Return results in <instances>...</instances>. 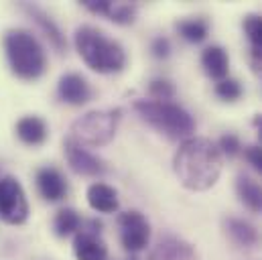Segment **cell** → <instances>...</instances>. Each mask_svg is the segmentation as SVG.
<instances>
[{"label": "cell", "instance_id": "1", "mask_svg": "<svg viewBox=\"0 0 262 260\" xmlns=\"http://www.w3.org/2000/svg\"><path fill=\"white\" fill-rule=\"evenodd\" d=\"M173 169L187 189L205 191L213 187L222 175V153L209 138L189 136L179 144Z\"/></svg>", "mask_w": 262, "mask_h": 260}, {"label": "cell", "instance_id": "2", "mask_svg": "<svg viewBox=\"0 0 262 260\" xmlns=\"http://www.w3.org/2000/svg\"><path fill=\"white\" fill-rule=\"evenodd\" d=\"M75 49L85 65L98 73H118L126 65L122 45L94 27H79L75 31Z\"/></svg>", "mask_w": 262, "mask_h": 260}, {"label": "cell", "instance_id": "3", "mask_svg": "<svg viewBox=\"0 0 262 260\" xmlns=\"http://www.w3.org/2000/svg\"><path fill=\"white\" fill-rule=\"evenodd\" d=\"M4 51L12 73L20 79H37L45 73L47 55L37 37L25 29H10L4 35Z\"/></svg>", "mask_w": 262, "mask_h": 260}, {"label": "cell", "instance_id": "4", "mask_svg": "<svg viewBox=\"0 0 262 260\" xmlns=\"http://www.w3.org/2000/svg\"><path fill=\"white\" fill-rule=\"evenodd\" d=\"M134 110L138 116L148 122L152 128L167 134L173 140H185L193 134L195 122L191 114L175 102H155V100H136Z\"/></svg>", "mask_w": 262, "mask_h": 260}, {"label": "cell", "instance_id": "5", "mask_svg": "<svg viewBox=\"0 0 262 260\" xmlns=\"http://www.w3.org/2000/svg\"><path fill=\"white\" fill-rule=\"evenodd\" d=\"M122 110H94L83 114L71 124V136L81 146H104L108 144L120 122Z\"/></svg>", "mask_w": 262, "mask_h": 260}, {"label": "cell", "instance_id": "6", "mask_svg": "<svg viewBox=\"0 0 262 260\" xmlns=\"http://www.w3.org/2000/svg\"><path fill=\"white\" fill-rule=\"evenodd\" d=\"M29 218V201L23 185L14 177L0 179V220L10 226H20Z\"/></svg>", "mask_w": 262, "mask_h": 260}, {"label": "cell", "instance_id": "7", "mask_svg": "<svg viewBox=\"0 0 262 260\" xmlns=\"http://www.w3.org/2000/svg\"><path fill=\"white\" fill-rule=\"evenodd\" d=\"M118 228H120V242L124 246V250H128L130 254L140 252L142 248L148 246L150 240V226L146 222V218L136 211H124L118 218Z\"/></svg>", "mask_w": 262, "mask_h": 260}, {"label": "cell", "instance_id": "8", "mask_svg": "<svg viewBox=\"0 0 262 260\" xmlns=\"http://www.w3.org/2000/svg\"><path fill=\"white\" fill-rule=\"evenodd\" d=\"M63 150H66L67 163L69 167L77 173V175H85V177H100L106 173L104 163L94 157L92 153H88L81 144H77L73 138H66L63 142Z\"/></svg>", "mask_w": 262, "mask_h": 260}, {"label": "cell", "instance_id": "9", "mask_svg": "<svg viewBox=\"0 0 262 260\" xmlns=\"http://www.w3.org/2000/svg\"><path fill=\"white\" fill-rule=\"evenodd\" d=\"M57 94L69 106H83L92 100V88H90L88 79L79 73L61 75L59 83H57Z\"/></svg>", "mask_w": 262, "mask_h": 260}, {"label": "cell", "instance_id": "10", "mask_svg": "<svg viewBox=\"0 0 262 260\" xmlns=\"http://www.w3.org/2000/svg\"><path fill=\"white\" fill-rule=\"evenodd\" d=\"M37 189L43 199L47 201H61L67 195V181L55 167H43L37 171Z\"/></svg>", "mask_w": 262, "mask_h": 260}, {"label": "cell", "instance_id": "11", "mask_svg": "<svg viewBox=\"0 0 262 260\" xmlns=\"http://www.w3.org/2000/svg\"><path fill=\"white\" fill-rule=\"evenodd\" d=\"M148 260H199L191 244L177 236H165L157 242Z\"/></svg>", "mask_w": 262, "mask_h": 260}, {"label": "cell", "instance_id": "12", "mask_svg": "<svg viewBox=\"0 0 262 260\" xmlns=\"http://www.w3.org/2000/svg\"><path fill=\"white\" fill-rule=\"evenodd\" d=\"M73 254L77 260H106L108 258V246L98 234L79 230L73 240Z\"/></svg>", "mask_w": 262, "mask_h": 260}, {"label": "cell", "instance_id": "13", "mask_svg": "<svg viewBox=\"0 0 262 260\" xmlns=\"http://www.w3.org/2000/svg\"><path fill=\"white\" fill-rule=\"evenodd\" d=\"M224 228H226V234L230 236V240L240 246V248H252L258 244L260 236H258V230L246 222V220H240V218H226L224 220Z\"/></svg>", "mask_w": 262, "mask_h": 260}, {"label": "cell", "instance_id": "14", "mask_svg": "<svg viewBox=\"0 0 262 260\" xmlns=\"http://www.w3.org/2000/svg\"><path fill=\"white\" fill-rule=\"evenodd\" d=\"M201 65H203V71L209 77L217 79V81H222V79L228 77L230 59H228L226 49L220 47V45H209V47L203 49V53H201Z\"/></svg>", "mask_w": 262, "mask_h": 260}, {"label": "cell", "instance_id": "15", "mask_svg": "<svg viewBox=\"0 0 262 260\" xmlns=\"http://www.w3.org/2000/svg\"><path fill=\"white\" fill-rule=\"evenodd\" d=\"M88 203L100 213H114L120 205L116 189L106 183H92L88 187Z\"/></svg>", "mask_w": 262, "mask_h": 260}, {"label": "cell", "instance_id": "16", "mask_svg": "<svg viewBox=\"0 0 262 260\" xmlns=\"http://www.w3.org/2000/svg\"><path fill=\"white\" fill-rule=\"evenodd\" d=\"M47 122L39 116H25L16 122V136L29 144V146H39L47 140Z\"/></svg>", "mask_w": 262, "mask_h": 260}, {"label": "cell", "instance_id": "17", "mask_svg": "<svg viewBox=\"0 0 262 260\" xmlns=\"http://www.w3.org/2000/svg\"><path fill=\"white\" fill-rule=\"evenodd\" d=\"M23 8L33 16V20L41 27V31L45 33V37L51 41V45L61 53L63 49H66V37L61 35V31H59V27L53 23V18L47 14V12H43L39 6H31V4H23Z\"/></svg>", "mask_w": 262, "mask_h": 260}, {"label": "cell", "instance_id": "18", "mask_svg": "<svg viewBox=\"0 0 262 260\" xmlns=\"http://www.w3.org/2000/svg\"><path fill=\"white\" fill-rule=\"evenodd\" d=\"M236 193L238 199L254 213H262V185L256 183L248 175H240L236 179Z\"/></svg>", "mask_w": 262, "mask_h": 260}, {"label": "cell", "instance_id": "19", "mask_svg": "<svg viewBox=\"0 0 262 260\" xmlns=\"http://www.w3.org/2000/svg\"><path fill=\"white\" fill-rule=\"evenodd\" d=\"M175 27H177L179 35L185 41H189V43H201V41H205L207 39V33H209V25L203 18H183Z\"/></svg>", "mask_w": 262, "mask_h": 260}, {"label": "cell", "instance_id": "20", "mask_svg": "<svg viewBox=\"0 0 262 260\" xmlns=\"http://www.w3.org/2000/svg\"><path fill=\"white\" fill-rule=\"evenodd\" d=\"M79 226H81V218L71 207L59 209L57 215H55V220H53V230H55V234L59 238H67V236L75 234L79 230Z\"/></svg>", "mask_w": 262, "mask_h": 260}, {"label": "cell", "instance_id": "21", "mask_svg": "<svg viewBox=\"0 0 262 260\" xmlns=\"http://www.w3.org/2000/svg\"><path fill=\"white\" fill-rule=\"evenodd\" d=\"M148 96L155 102H171L175 98V85L169 79L157 77L148 83Z\"/></svg>", "mask_w": 262, "mask_h": 260}, {"label": "cell", "instance_id": "22", "mask_svg": "<svg viewBox=\"0 0 262 260\" xmlns=\"http://www.w3.org/2000/svg\"><path fill=\"white\" fill-rule=\"evenodd\" d=\"M134 16H136V4H130V2H112L108 12V18L118 25H130Z\"/></svg>", "mask_w": 262, "mask_h": 260}, {"label": "cell", "instance_id": "23", "mask_svg": "<svg viewBox=\"0 0 262 260\" xmlns=\"http://www.w3.org/2000/svg\"><path fill=\"white\" fill-rule=\"evenodd\" d=\"M215 96L220 100H224V102H236L242 96V85H240L238 79L226 77V79L215 83Z\"/></svg>", "mask_w": 262, "mask_h": 260}, {"label": "cell", "instance_id": "24", "mask_svg": "<svg viewBox=\"0 0 262 260\" xmlns=\"http://www.w3.org/2000/svg\"><path fill=\"white\" fill-rule=\"evenodd\" d=\"M244 33L252 43V49H262V16L248 14L244 18Z\"/></svg>", "mask_w": 262, "mask_h": 260}, {"label": "cell", "instance_id": "25", "mask_svg": "<svg viewBox=\"0 0 262 260\" xmlns=\"http://www.w3.org/2000/svg\"><path fill=\"white\" fill-rule=\"evenodd\" d=\"M220 153L222 155H226V157H236L240 150H242V144H240V138L236 136V134H232V132H228V134H224L222 138H220Z\"/></svg>", "mask_w": 262, "mask_h": 260}, {"label": "cell", "instance_id": "26", "mask_svg": "<svg viewBox=\"0 0 262 260\" xmlns=\"http://www.w3.org/2000/svg\"><path fill=\"white\" fill-rule=\"evenodd\" d=\"M150 51L157 59H167L171 55V41L167 37H157L150 43Z\"/></svg>", "mask_w": 262, "mask_h": 260}, {"label": "cell", "instance_id": "27", "mask_svg": "<svg viewBox=\"0 0 262 260\" xmlns=\"http://www.w3.org/2000/svg\"><path fill=\"white\" fill-rule=\"evenodd\" d=\"M81 4H83L90 12H94V14H104V16H108L110 6H112L110 0H83Z\"/></svg>", "mask_w": 262, "mask_h": 260}, {"label": "cell", "instance_id": "28", "mask_svg": "<svg viewBox=\"0 0 262 260\" xmlns=\"http://www.w3.org/2000/svg\"><path fill=\"white\" fill-rule=\"evenodd\" d=\"M244 157H246V161L262 175V146H248V148L244 150Z\"/></svg>", "mask_w": 262, "mask_h": 260}, {"label": "cell", "instance_id": "29", "mask_svg": "<svg viewBox=\"0 0 262 260\" xmlns=\"http://www.w3.org/2000/svg\"><path fill=\"white\" fill-rule=\"evenodd\" d=\"M252 122H254V126H256V130H258V138L262 140V114H256Z\"/></svg>", "mask_w": 262, "mask_h": 260}, {"label": "cell", "instance_id": "30", "mask_svg": "<svg viewBox=\"0 0 262 260\" xmlns=\"http://www.w3.org/2000/svg\"><path fill=\"white\" fill-rule=\"evenodd\" d=\"M130 260H136V258H134V256H132V258H130Z\"/></svg>", "mask_w": 262, "mask_h": 260}, {"label": "cell", "instance_id": "31", "mask_svg": "<svg viewBox=\"0 0 262 260\" xmlns=\"http://www.w3.org/2000/svg\"><path fill=\"white\" fill-rule=\"evenodd\" d=\"M260 67H262V65H260Z\"/></svg>", "mask_w": 262, "mask_h": 260}]
</instances>
